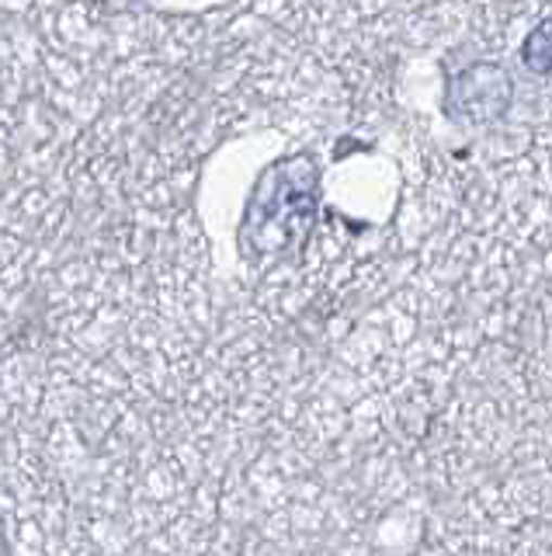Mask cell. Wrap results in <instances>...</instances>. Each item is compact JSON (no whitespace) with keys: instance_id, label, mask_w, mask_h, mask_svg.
<instances>
[{"instance_id":"6da1fadb","label":"cell","mask_w":552,"mask_h":556,"mask_svg":"<svg viewBox=\"0 0 552 556\" xmlns=\"http://www.w3.org/2000/svg\"><path fill=\"white\" fill-rule=\"evenodd\" d=\"M0 556H4V539H0Z\"/></svg>"}]
</instances>
